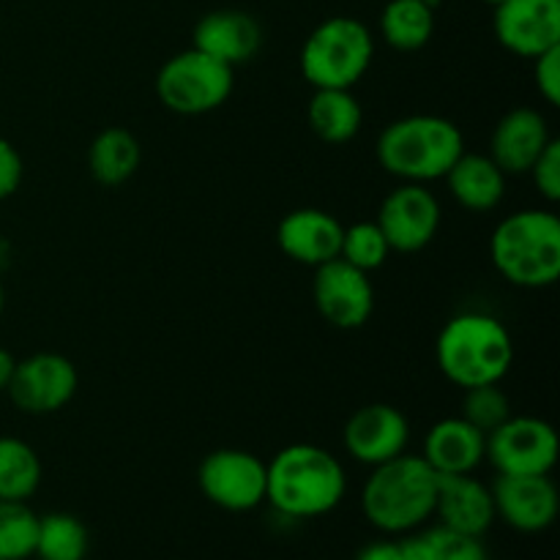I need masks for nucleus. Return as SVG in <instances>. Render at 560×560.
I'll return each mask as SVG.
<instances>
[{
    "mask_svg": "<svg viewBox=\"0 0 560 560\" xmlns=\"http://www.w3.org/2000/svg\"><path fill=\"white\" fill-rule=\"evenodd\" d=\"M348 476L328 448L293 443L266 465V501L282 517H326L342 503Z\"/></svg>",
    "mask_w": 560,
    "mask_h": 560,
    "instance_id": "nucleus-1",
    "label": "nucleus"
},
{
    "mask_svg": "<svg viewBox=\"0 0 560 560\" xmlns=\"http://www.w3.org/2000/svg\"><path fill=\"white\" fill-rule=\"evenodd\" d=\"M435 470L421 454L405 452L372 468L361 492V512L383 534H413L435 512Z\"/></svg>",
    "mask_w": 560,
    "mask_h": 560,
    "instance_id": "nucleus-2",
    "label": "nucleus"
},
{
    "mask_svg": "<svg viewBox=\"0 0 560 560\" xmlns=\"http://www.w3.org/2000/svg\"><path fill=\"white\" fill-rule=\"evenodd\" d=\"M438 370L459 388L501 383L514 364V342L498 317L465 312L438 334Z\"/></svg>",
    "mask_w": 560,
    "mask_h": 560,
    "instance_id": "nucleus-3",
    "label": "nucleus"
},
{
    "mask_svg": "<svg viewBox=\"0 0 560 560\" xmlns=\"http://www.w3.org/2000/svg\"><path fill=\"white\" fill-rule=\"evenodd\" d=\"M463 151L459 126L441 115H408L394 120L375 142L381 167L405 184L443 178Z\"/></svg>",
    "mask_w": 560,
    "mask_h": 560,
    "instance_id": "nucleus-4",
    "label": "nucleus"
},
{
    "mask_svg": "<svg viewBox=\"0 0 560 560\" xmlns=\"http://www.w3.org/2000/svg\"><path fill=\"white\" fill-rule=\"evenodd\" d=\"M495 271L517 288H550L560 279V219L552 211L525 208L495 228L490 238Z\"/></svg>",
    "mask_w": 560,
    "mask_h": 560,
    "instance_id": "nucleus-5",
    "label": "nucleus"
},
{
    "mask_svg": "<svg viewBox=\"0 0 560 560\" xmlns=\"http://www.w3.org/2000/svg\"><path fill=\"white\" fill-rule=\"evenodd\" d=\"M375 38L355 16H331L306 36L301 47V74L312 88H348L370 71Z\"/></svg>",
    "mask_w": 560,
    "mask_h": 560,
    "instance_id": "nucleus-6",
    "label": "nucleus"
},
{
    "mask_svg": "<svg viewBox=\"0 0 560 560\" xmlns=\"http://www.w3.org/2000/svg\"><path fill=\"white\" fill-rule=\"evenodd\" d=\"M235 85V69L197 47L173 55L156 74V96L175 115H206L222 107Z\"/></svg>",
    "mask_w": 560,
    "mask_h": 560,
    "instance_id": "nucleus-7",
    "label": "nucleus"
},
{
    "mask_svg": "<svg viewBox=\"0 0 560 560\" xmlns=\"http://www.w3.org/2000/svg\"><path fill=\"white\" fill-rule=\"evenodd\" d=\"M558 432L536 416H512L487 435V454L498 476H550L558 463Z\"/></svg>",
    "mask_w": 560,
    "mask_h": 560,
    "instance_id": "nucleus-8",
    "label": "nucleus"
},
{
    "mask_svg": "<svg viewBox=\"0 0 560 560\" xmlns=\"http://www.w3.org/2000/svg\"><path fill=\"white\" fill-rule=\"evenodd\" d=\"M197 487L224 512H252L266 503V463L244 448H217L200 463Z\"/></svg>",
    "mask_w": 560,
    "mask_h": 560,
    "instance_id": "nucleus-9",
    "label": "nucleus"
},
{
    "mask_svg": "<svg viewBox=\"0 0 560 560\" xmlns=\"http://www.w3.org/2000/svg\"><path fill=\"white\" fill-rule=\"evenodd\" d=\"M80 388L77 366L60 353H36L16 361L5 394L27 416H49L63 410Z\"/></svg>",
    "mask_w": 560,
    "mask_h": 560,
    "instance_id": "nucleus-10",
    "label": "nucleus"
},
{
    "mask_svg": "<svg viewBox=\"0 0 560 560\" xmlns=\"http://www.w3.org/2000/svg\"><path fill=\"white\" fill-rule=\"evenodd\" d=\"M312 299L323 320L342 331L366 326L375 312V288L370 282V273L350 266L342 257L315 268Z\"/></svg>",
    "mask_w": 560,
    "mask_h": 560,
    "instance_id": "nucleus-11",
    "label": "nucleus"
},
{
    "mask_svg": "<svg viewBox=\"0 0 560 560\" xmlns=\"http://www.w3.org/2000/svg\"><path fill=\"white\" fill-rule=\"evenodd\" d=\"M375 222L392 252L413 255L435 241L441 228V202L424 184H402L386 195Z\"/></svg>",
    "mask_w": 560,
    "mask_h": 560,
    "instance_id": "nucleus-12",
    "label": "nucleus"
},
{
    "mask_svg": "<svg viewBox=\"0 0 560 560\" xmlns=\"http://www.w3.org/2000/svg\"><path fill=\"white\" fill-rule=\"evenodd\" d=\"M345 452L361 465H375L388 463V459L399 457L408 452L410 441V421L405 413L394 405L375 402L364 405L355 410L348 419L342 432Z\"/></svg>",
    "mask_w": 560,
    "mask_h": 560,
    "instance_id": "nucleus-13",
    "label": "nucleus"
},
{
    "mask_svg": "<svg viewBox=\"0 0 560 560\" xmlns=\"http://www.w3.org/2000/svg\"><path fill=\"white\" fill-rule=\"evenodd\" d=\"M490 490L495 517L520 534H541L558 520L560 498L550 476H498Z\"/></svg>",
    "mask_w": 560,
    "mask_h": 560,
    "instance_id": "nucleus-14",
    "label": "nucleus"
},
{
    "mask_svg": "<svg viewBox=\"0 0 560 560\" xmlns=\"http://www.w3.org/2000/svg\"><path fill=\"white\" fill-rule=\"evenodd\" d=\"M495 36L509 52L530 60L560 47V0H503L495 5Z\"/></svg>",
    "mask_w": 560,
    "mask_h": 560,
    "instance_id": "nucleus-15",
    "label": "nucleus"
},
{
    "mask_svg": "<svg viewBox=\"0 0 560 560\" xmlns=\"http://www.w3.org/2000/svg\"><path fill=\"white\" fill-rule=\"evenodd\" d=\"M345 224L320 208H295L279 222L277 244L290 260L301 266H323L337 260L342 249Z\"/></svg>",
    "mask_w": 560,
    "mask_h": 560,
    "instance_id": "nucleus-16",
    "label": "nucleus"
},
{
    "mask_svg": "<svg viewBox=\"0 0 560 560\" xmlns=\"http://www.w3.org/2000/svg\"><path fill=\"white\" fill-rule=\"evenodd\" d=\"M550 140V126L539 109L514 107L492 129L487 156L506 175H528Z\"/></svg>",
    "mask_w": 560,
    "mask_h": 560,
    "instance_id": "nucleus-17",
    "label": "nucleus"
},
{
    "mask_svg": "<svg viewBox=\"0 0 560 560\" xmlns=\"http://www.w3.org/2000/svg\"><path fill=\"white\" fill-rule=\"evenodd\" d=\"M432 517L441 520L443 528L481 539L495 523L492 490L481 485L479 479H474V474L438 476Z\"/></svg>",
    "mask_w": 560,
    "mask_h": 560,
    "instance_id": "nucleus-18",
    "label": "nucleus"
},
{
    "mask_svg": "<svg viewBox=\"0 0 560 560\" xmlns=\"http://www.w3.org/2000/svg\"><path fill=\"white\" fill-rule=\"evenodd\" d=\"M200 52L222 60L224 66L246 63L262 47V27L252 14L238 9H219L195 25V44Z\"/></svg>",
    "mask_w": 560,
    "mask_h": 560,
    "instance_id": "nucleus-19",
    "label": "nucleus"
},
{
    "mask_svg": "<svg viewBox=\"0 0 560 560\" xmlns=\"http://www.w3.org/2000/svg\"><path fill=\"white\" fill-rule=\"evenodd\" d=\"M487 454V435L476 430L474 424L457 416V419H443L427 432L424 452L427 459L438 476L474 474Z\"/></svg>",
    "mask_w": 560,
    "mask_h": 560,
    "instance_id": "nucleus-20",
    "label": "nucleus"
},
{
    "mask_svg": "<svg viewBox=\"0 0 560 560\" xmlns=\"http://www.w3.org/2000/svg\"><path fill=\"white\" fill-rule=\"evenodd\" d=\"M443 178L454 200L474 213L492 211L506 195V173L487 153L463 151Z\"/></svg>",
    "mask_w": 560,
    "mask_h": 560,
    "instance_id": "nucleus-21",
    "label": "nucleus"
},
{
    "mask_svg": "<svg viewBox=\"0 0 560 560\" xmlns=\"http://www.w3.org/2000/svg\"><path fill=\"white\" fill-rule=\"evenodd\" d=\"M306 120L315 137H320L328 145H345L353 140L364 124V109L359 98L348 88H315V96L310 98Z\"/></svg>",
    "mask_w": 560,
    "mask_h": 560,
    "instance_id": "nucleus-22",
    "label": "nucleus"
},
{
    "mask_svg": "<svg viewBox=\"0 0 560 560\" xmlns=\"http://www.w3.org/2000/svg\"><path fill=\"white\" fill-rule=\"evenodd\" d=\"M142 162V145L124 126H109L88 148V170L102 186H120L135 178Z\"/></svg>",
    "mask_w": 560,
    "mask_h": 560,
    "instance_id": "nucleus-23",
    "label": "nucleus"
},
{
    "mask_svg": "<svg viewBox=\"0 0 560 560\" xmlns=\"http://www.w3.org/2000/svg\"><path fill=\"white\" fill-rule=\"evenodd\" d=\"M381 33L388 47L416 52L435 33V5L430 0H388L381 14Z\"/></svg>",
    "mask_w": 560,
    "mask_h": 560,
    "instance_id": "nucleus-24",
    "label": "nucleus"
},
{
    "mask_svg": "<svg viewBox=\"0 0 560 560\" xmlns=\"http://www.w3.org/2000/svg\"><path fill=\"white\" fill-rule=\"evenodd\" d=\"M42 487V459L31 443L0 438V501H31Z\"/></svg>",
    "mask_w": 560,
    "mask_h": 560,
    "instance_id": "nucleus-25",
    "label": "nucleus"
},
{
    "mask_svg": "<svg viewBox=\"0 0 560 560\" xmlns=\"http://www.w3.org/2000/svg\"><path fill=\"white\" fill-rule=\"evenodd\" d=\"M88 547H91V539L80 517L66 512L38 517L36 550H33L38 560H85Z\"/></svg>",
    "mask_w": 560,
    "mask_h": 560,
    "instance_id": "nucleus-26",
    "label": "nucleus"
},
{
    "mask_svg": "<svg viewBox=\"0 0 560 560\" xmlns=\"http://www.w3.org/2000/svg\"><path fill=\"white\" fill-rule=\"evenodd\" d=\"M405 545L413 560H490L485 541L448 530L443 525L408 536Z\"/></svg>",
    "mask_w": 560,
    "mask_h": 560,
    "instance_id": "nucleus-27",
    "label": "nucleus"
},
{
    "mask_svg": "<svg viewBox=\"0 0 560 560\" xmlns=\"http://www.w3.org/2000/svg\"><path fill=\"white\" fill-rule=\"evenodd\" d=\"M38 514L27 501H0V560H27L36 550Z\"/></svg>",
    "mask_w": 560,
    "mask_h": 560,
    "instance_id": "nucleus-28",
    "label": "nucleus"
},
{
    "mask_svg": "<svg viewBox=\"0 0 560 560\" xmlns=\"http://www.w3.org/2000/svg\"><path fill=\"white\" fill-rule=\"evenodd\" d=\"M388 255H392V246H388L377 222H355L345 228L342 249H339V257L345 262L370 273L381 268L388 260Z\"/></svg>",
    "mask_w": 560,
    "mask_h": 560,
    "instance_id": "nucleus-29",
    "label": "nucleus"
},
{
    "mask_svg": "<svg viewBox=\"0 0 560 560\" xmlns=\"http://www.w3.org/2000/svg\"><path fill=\"white\" fill-rule=\"evenodd\" d=\"M463 419L468 421V424H474L479 432H485V435H490V432L498 430L503 421L512 419V402H509V397L503 394L501 383L465 388Z\"/></svg>",
    "mask_w": 560,
    "mask_h": 560,
    "instance_id": "nucleus-30",
    "label": "nucleus"
},
{
    "mask_svg": "<svg viewBox=\"0 0 560 560\" xmlns=\"http://www.w3.org/2000/svg\"><path fill=\"white\" fill-rule=\"evenodd\" d=\"M528 175L534 178V186L539 189V195L545 197V200H560V140L552 137L550 145L541 151V156L536 159L534 167L528 170Z\"/></svg>",
    "mask_w": 560,
    "mask_h": 560,
    "instance_id": "nucleus-31",
    "label": "nucleus"
},
{
    "mask_svg": "<svg viewBox=\"0 0 560 560\" xmlns=\"http://www.w3.org/2000/svg\"><path fill=\"white\" fill-rule=\"evenodd\" d=\"M534 82L539 88L541 98L552 107L560 104V47L547 49V52L534 58Z\"/></svg>",
    "mask_w": 560,
    "mask_h": 560,
    "instance_id": "nucleus-32",
    "label": "nucleus"
},
{
    "mask_svg": "<svg viewBox=\"0 0 560 560\" xmlns=\"http://www.w3.org/2000/svg\"><path fill=\"white\" fill-rule=\"evenodd\" d=\"M22 156L5 137H0V200L14 195L22 184Z\"/></svg>",
    "mask_w": 560,
    "mask_h": 560,
    "instance_id": "nucleus-33",
    "label": "nucleus"
},
{
    "mask_svg": "<svg viewBox=\"0 0 560 560\" xmlns=\"http://www.w3.org/2000/svg\"><path fill=\"white\" fill-rule=\"evenodd\" d=\"M355 560H413L410 558L408 545L397 539H381V541H372V545L361 547L359 556Z\"/></svg>",
    "mask_w": 560,
    "mask_h": 560,
    "instance_id": "nucleus-34",
    "label": "nucleus"
},
{
    "mask_svg": "<svg viewBox=\"0 0 560 560\" xmlns=\"http://www.w3.org/2000/svg\"><path fill=\"white\" fill-rule=\"evenodd\" d=\"M14 366H16L14 355H11L5 348H0V392H5V388H9L11 375H14Z\"/></svg>",
    "mask_w": 560,
    "mask_h": 560,
    "instance_id": "nucleus-35",
    "label": "nucleus"
},
{
    "mask_svg": "<svg viewBox=\"0 0 560 560\" xmlns=\"http://www.w3.org/2000/svg\"><path fill=\"white\" fill-rule=\"evenodd\" d=\"M3 304H5V295H3V288H0V315H3Z\"/></svg>",
    "mask_w": 560,
    "mask_h": 560,
    "instance_id": "nucleus-36",
    "label": "nucleus"
},
{
    "mask_svg": "<svg viewBox=\"0 0 560 560\" xmlns=\"http://www.w3.org/2000/svg\"><path fill=\"white\" fill-rule=\"evenodd\" d=\"M485 3H492V5H498V3H503V0H485Z\"/></svg>",
    "mask_w": 560,
    "mask_h": 560,
    "instance_id": "nucleus-37",
    "label": "nucleus"
},
{
    "mask_svg": "<svg viewBox=\"0 0 560 560\" xmlns=\"http://www.w3.org/2000/svg\"><path fill=\"white\" fill-rule=\"evenodd\" d=\"M430 3H432V5H435V0H430Z\"/></svg>",
    "mask_w": 560,
    "mask_h": 560,
    "instance_id": "nucleus-38",
    "label": "nucleus"
}]
</instances>
